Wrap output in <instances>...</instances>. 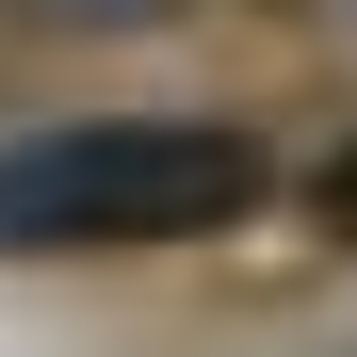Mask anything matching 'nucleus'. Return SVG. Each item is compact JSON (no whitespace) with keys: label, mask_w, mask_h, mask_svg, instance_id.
Listing matches in <instances>:
<instances>
[{"label":"nucleus","mask_w":357,"mask_h":357,"mask_svg":"<svg viewBox=\"0 0 357 357\" xmlns=\"http://www.w3.org/2000/svg\"><path fill=\"white\" fill-rule=\"evenodd\" d=\"M260 211V146L211 114H82V130H0V260L82 244H195Z\"/></svg>","instance_id":"nucleus-1"},{"label":"nucleus","mask_w":357,"mask_h":357,"mask_svg":"<svg viewBox=\"0 0 357 357\" xmlns=\"http://www.w3.org/2000/svg\"><path fill=\"white\" fill-rule=\"evenodd\" d=\"M309 211H325V244H357V146H341V162L309 178Z\"/></svg>","instance_id":"nucleus-2"},{"label":"nucleus","mask_w":357,"mask_h":357,"mask_svg":"<svg viewBox=\"0 0 357 357\" xmlns=\"http://www.w3.org/2000/svg\"><path fill=\"white\" fill-rule=\"evenodd\" d=\"M33 17H162V0H33Z\"/></svg>","instance_id":"nucleus-3"}]
</instances>
